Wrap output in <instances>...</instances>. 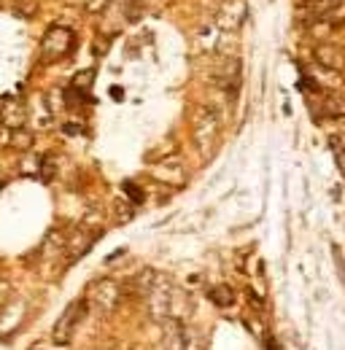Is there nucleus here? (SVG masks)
<instances>
[{
    "instance_id": "2",
    "label": "nucleus",
    "mask_w": 345,
    "mask_h": 350,
    "mask_svg": "<svg viewBox=\"0 0 345 350\" xmlns=\"http://www.w3.org/2000/svg\"><path fill=\"white\" fill-rule=\"evenodd\" d=\"M119 299H122V288L114 280H97L92 286V291H89V302L97 310H103V312H111L114 307L119 305Z\"/></svg>"
},
{
    "instance_id": "8",
    "label": "nucleus",
    "mask_w": 345,
    "mask_h": 350,
    "mask_svg": "<svg viewBox=\"0 0 345 350\" xmlns=\"http://www.w3.org/2000/svg\"><path fill=\"white\" fill-rule=\"evenodd\" d=\"M335 256H337V262H340V251L335 248ZM340 267V280H343V286H345V269H343V264H337Z\"/></svg>"
},
{
    "instance_id": "7",
    "label": "nucleus",
    "mask_w": 345,
    "mask_h": 350,
    "mask_svg": "<svg viewBox=\"0 0 345 350\" xmlns=\"http://www.w3.org/2000/svg\"><path fill=\"white\" fill-rule=\"evenodd\" d=\"M125 191H127L135 202H143V191H140V189H135L132 183H125Z\"/></svg>"
},
{
    "instance_id": "5",
    "label": "nucleus",
    "mask_w": 345,
    "mask_h": 350,
    "mask_svg": "<svg viewBox=\"0 0 345 350\" xmlns=\"http://www.w3.org/2000/svg\"><path fill=\"white\" fill-rule=\"evenodd\" d=\"M183 337H186V350H205V337H197V332L183 329Z\"/></svg>"
},
{
    "instance_id": "1",
    "label": "nucleus",
    "mask_w": 345,
    "mask_h": 350,
    "mask_svg": "<svg viewBox=\"0 0 345 350\" xmlns=\"http://www.w3.org/2000/svg\"><path fill=\"white\" fill-rule=\"evenodd\" d=\"M86 310H89L86 302H73V305L57 318V323H54V329H51V340H54L57 345H68V342L73 340L76 329L81 326V321L86 318Z\"/></svg>"
},
{
    "instance_id": "4",
    "label": "nucleus",
    "mask_w": 345,
    "mask_h": 350,
    "mask_svg": "<svg viewBox=\"0 0 345 350\" xmlns=\"http://www.w3.org/2000/svg\"><path fill=\"white\" fill-rule=\"evenodd\" d=\"M208 297H211V302H214L216 307H221V310L235 305V294H232V288H229V286H224V283L214 286V288L208 291Z\"/></svg>"
},
{
    "instance_id": "3",
    "label": "nucleus",
    "mask_w": 345,
    "mask_h": 350,
    "mask_svg": "<svg viewBox=\"0 0 345 350\" xmlns=\"http://www.w3.org/2000/svg\"><path fill=\"white\" fill-rule=\"evenodd\" d=\"M183 323L168 321L165 326V337H162V350H186V337H183Z\"/></svg>"
},
{
    "instance_id": "6",
    "label": "nucleus",
    "mask_w": 345,
    "mask_h": 350,
    "mask_svg": "<svg viewBox=\"0 0 345 350\" xmlns=\"http://www.w3.org/2000/svg\"><path fill=\"white\" fill-rule=\"evenodd\" d=\"M11 280H5V278H0V310L8 305V299H11Z\"/></svg>"
}]
</instances>
